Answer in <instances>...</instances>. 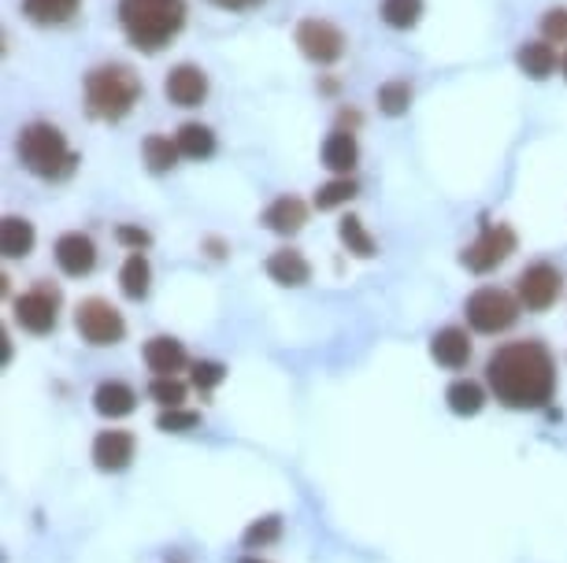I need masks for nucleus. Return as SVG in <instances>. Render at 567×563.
I'll list each match as a JSON object with an SVG mask.
<instances>
[{
  "instance_id": "15",
  "label": "nucleus",
  "mask_w": 567,
  "mask_h": 563,
  "mask_svg": "<svg viewBox=\"0 0 567 563\" xmlns=\"http://www.w3.org/2000/svg\"><path fill=\"white\" fill-rule=\"evenodd\" d=\"M431 359L445 371H464L471 364V337L464 326H442L431 337Z\"/></svg>"
},
{
  "instance_id": "39",
  "label": "nucleus",
  "mask_w": 567,
  "mask_h": 563,
  "mask_svg": "<svg viewBox=\"0 0 567 563\" xmlns=\"http://www.w3.org/2000/svg\"><path fill=\"white\" fill-rule=\"evenodd\" d=\"M564 79H567V56H564Z\"/></svg>"
},
{
  "instance_id": "12",
  "label": "nucleus",
  "mask_w": 567,
  "mask_h": 563,
  "mask_svg": "<svg viewBox=\"0 0 567 563\" xmlns=\"http://www.w3.org/2000/svg\"><path fill=\"white\" fill-rule=\"evenodd\" d=\"M134 452H137V438L131 430H101L93 438V463L97 471L104 475H120L126 467L134 463Z\"/></svg>"
},
{
  "instance_id": "27",
  "label": "nucleus",
  "mask_w": 567,
  "mask_h": 563,
  "mask_svg": "<svg viewBox=\"0 0 567 563\" xmlns=\"http://www.w3.org/2000/svg\"><path fill=\"white\" fill-rule=\"evenodd\" d=\"M142 153H145V164H148V171H153V175L171 171V167L178 164V156H182L178 142H171V137H164V134H148Z\"/></svg>"
},
{
  "instance_id": "34",
  "label": "nucleus",
  "mask_w": 567,
  "mask_h": 563,
  "mask_svg": "<svg viewBox=\"0 0 567 563\" xmlns=\"http://www.w3.org/2000/svg\"><path fill=\"white\" fill-rule=\"evenodd\" d=\"M223 378H227V364H219V359H197V364H189V382L200 393H212Z\"/></svg>"
},
{
  "instance_id": "17",
  "label": "nucleus",
  "mask_w": 567,
  "mask_h": 563,
  "mask_svg": "<svg viewBox=\"0 0 567 563\" xmlns=\"http://www.w3.org/2000/svg\"><path fill=\"white\" fill-rule=\"evenodd\" d=\"M134 408H137V393L120 378H109L93 389V411L101 419H126L134 416Z\"/></svg>"
},
{
  "instance_id": "4",
  "label": "nucleus",
  "mask_w": 567,
  "mask_h": 563,
  "mask_svg": "<svg viewBox=\"0 0 567 563\" xmlns=\"http://www.w3.org/2000/svg\"><path fill=\"white\" fill-rule=\"evenodd\" d=\"M16 153H19V164L34 178H45V183H63V178H71L74 167H79V156L71 153L68 137L52 123L23 126L16 142Z\"/></svg>"
},
{
  "instance_id": "2",
  "label": "nucleus",
  "mask_w": 567,
  "mask_h": 563,
  "mask_svg": "<svg viewBox=\"0 0 567 563\" xmlns=\"http://www.w3.org/2000/svg\"><path fill=\"white\" fill-rule=\"evenodd\" d=\"M120 27L137 52H159L186 27V0H120Z\"/></svg>"
},
{
  "instance_id": "23",
  "label": "nucleus",
  "mask_w": 567,
  "mask_h": 563,
  "mask_svg": "<svg viewBox=\"0 0 567 563\" xmlns=\"http://www.w3.org/2000/svg\"><path fill=\"white\" fill-rule=\"evenodd\" d=\"M82 0H23V15L38 27H63L79 15Z\"/></svg>"
},
{
  "instance_id": "21",
  "label": "nucleus",
  "mask_w": 567,
  "mask_h": 563,
  "mask_svg": "<svg viewBox=\"0 0 567 563\" xmlns=\"http://www.w3.org/2000/svg\"><path fill=\"white\" fill-rule=\"evenodd\" d=\"M445 405L453 416L471 419L486 408V389L478 386L475 378H456V382H449V389H445Z\"/></svg>"
},
{
  "instance_id": "22",
  "label": "nucleus",
  "mask_w": 567,
  "mask_h": 563,
  "mask_svg": "<svg viewBox=\"0 0 567 563\" xmlns=\"http://www.w3.org/2000/svg\"><path fill=\"white\" fill-rule=\"evenodd\" d=\"M120 290L126 301H145L153 290V263L145 260V252H131L120 268Z\"/></svg>"
},
{
  "instance_id": "20",
  "label": "nucleus",
  "mask_w": 567,
  "mask_h": 563,
  "mask_svg": "<svg viewBox=\"0 0 567 563\" xmlns=\"http://www.w3.org/2000/svg\"><path fill=\"white\" fill-rule=\"evenodd\" d=\"M360 164V145L357 137H352L349 131H334L323 142V167L327 171H334L338 178L341 175H352V167Z\"/></svg>"
},
{
  "instance_id": "7",
  "label": "nucleus",
  "mask_w": 567,
  "mask_h": 563,
  "mask_svg": "<svg viewBox=\"0 0 567 563\" xmlns=\"http://www.w3.org/2000/svg\"><path fill=\"white\" fill-rule=\"evenodd\" d=\"M512 252H516V230H512L508 222H486L483 233L460 252V263H464L471 274H489V271H497Z\"/></svg>"
},
{
  "instance_id": "35",
  "label": "nucleus",
  "mask_w": 567,
  "mask_h": 563,
  "mask_svg": "<svg viewBox=\"0 0 567 563\" xmlns=\"http://www.w3.org/2000/svg\"><path fill=\"white\" fill-rule=\"evenodd\" d=\"M115 241H120V246H126L131 252H145L148 246H153V233H148L145 227H131V222H120V227H115Z\"/></svg>"
},
{
  "instance_id": "25",
  "label": "nucleus",
  "mask_w": 567,
  "mask_h": 563,
  "mask_svg": "<svg viewBox=\"0 0 567 563\" xmlns=\"http://www.w3.org/2000/svg\"><path fill=\"white\" fill-rule=\"evenodd\" d=\"M338 238L341 246H346L357 260H374L379 257V246H374V238L368 233V227H363L360 216H346L338 222Z\"/></svg>"
},
{
  "instance_id": "30",
  "label": "nucleus",
  "mask_w": 567,
  "mask_h": 563,
  "mask_svg": "<svg viewBox=\"0 0 567 563\" xmlns=\"http://www.w3.org/2000/svg\"><path fill=\"white\" fill-rule=\"evenodd\" d=\"M423 15V0H382V19L393 30H412Z\"/></svg>"
},
{
  "instance_id": "19",
  "label": "nucleus",
  "mask_w": 567,
  "mask_h": 563,
  "mask_svg": "<svg viewBox=\"0 0 567 563\" xmlns=\"http://www.w3.org/2000/svg\"><path fill=\"white\" fill-rule=\"evenodd\" d=\"M38 246V230L34 222L23 219V216H8L4 222H0V249H4L8 260H23L30 257Z\"/></svg>"
},
{
  "instance_id": "38",
  "label": "nucleus",
  "mask_w": 567,
  "mask_h": 563,
  "mask_svg": "<svg viewBox=\"0 0 567 563\" xmlns=\"http://www.w3.org/2000/svg\"><path fill=\"white\" fill-rule=\"evenodd\" d=\"M238 563H267V560H260V556H241Z\"/></svg>"
},
{
  "instance_id": "13",
  "label": "nucleus",
  "mask_w": 567,
  "mask_h": 563,
  "mask_svg": "<svg viewBox=\"0 0 567 563\" xmlns=\"http://www.w3.org/2000/svg\"><path fill=\"white\" fill-rule=\"evenodd\" d=\"M164 93L175 108H200L208 97V74L194 63H178L164 79Z\"/></svg>"
},
{
  "instance_id": "24",
  "label": "nucleus",
  "mask_w": 567,
  "mask_h": 563,
  "mask_svg": "<svg viewBox=\"0 0 567 563\" xmlns=\"http://www.w3.org/2000/svg\"><path fill=\"white\" fill-rule=\"evenodd\" d=\"M516 63H519V71L527 74V79L545 82L556 71V52H553L549 41H527V45H519Z\"/></svg>"
},
{
  "instance_id": "36",
  "label": "nucleus",
  "mask_w": 567,
  "mask_h": 563,
  "mask_svg": "<svg viewBox=\"0 0 567 563\" xmlns=\"http://www.w3.org/2000/svg\"><path fill=\"white\" fill-rule=\"evenodd\" d=\"M542 34H545V41H567V8H553V12H545V19H542Z\"/></svg>"
},
{
  "instance_id": "33",
  "label": "nucleus",
  "mask_w": 567,
  "mask_h": 563,
  "mask_svg": "<svg viewBox=\"0 0 567 563\" xmlns=\"http://www.w3.org/2000/svg\"><path fill=\"white\" fill-rule=\"evenodd\" d=\"M200 427V411L194 408H159L156 416V430L164 434H189Z\"/></svg>"
},
{
  "instance_id": "5",
  "label": "nucleus",
  "mask_w": 567,
  "mask_h": 563,
  "mask_svg": "<svg viewBox=\"0 0 567 563\" xmlns=\"http://www.w3.org/2000/svg\"><path fill=\"white\" fill-rule=\"evenodd\" d=\"M519 296H512L508 290H497V285H483L464 301V315L467 326L475 334H505L519 323Z\"/></svg>"
},
{
  "instance_id": "10",
  "label": "nucleus",
  "mask_w": 567,
  "mask_h": 563,
  "mask_svg": "<svg viewBox=\"0 0 567 563\" xmlns=\"http://www.w3.org/2000/svg\"><path fill=\"white\" fill-rule=\"evenodd\" d=\"M297 49L319 67H327V63H338L341 52H346V34L327 19H301L297 23Z\"/></svg>"
},
{
  "instance_id": "9",
  "label": "nucleus",
  "mask_w": 567,
  "mask_h": 563,
  "mask_svg": "<svg viewBox=\"0 0 567 563\" xmlns=\"http://www.w3.org/2000/svg\"><path fill=\"white\" fill-rule=\"evenodd\" d=\"M560 290H564L560 271H556L553 263H545V260L523 268L519 279H516V296H519V304L527 307V312H549V307L556 304V296H560Z\"/></svg>"
},
{
  "instance_id": "32",
  "label": "nucleus",
  "mask_w": 567,
  "mask_h": 563,
  "mask_svg": "<svg viewBox=\"0 0 567 563\" xmlns=\"http://www.w3.org/2000/svg\"><path fill=\"white\" fill-rule=\"evenodd\" d=\"M186 393H189V386H186V382H182L178 375H171V378H153V382H148V397H153L159 408H182Z\"/></svg>"
},
{
  "instance_id": "28",
  "label": "nucleus",
  "mask_w": 567,
  "mask_h": 563,
  "mask_svg": "<svg viewBox=\"0 0 567 563\" xmlns=\"http://www.w3.org/2000/svg\"><path fill=\"white\" fill-rule=\"evenodd\" d=\"M360 194V186H357V178L352 175H341V178H330V183H323L316 189V208L319 211H334L341 205H349L352 197Z\"/></svg>"
},
{
  "instance_id": "29",
  "label": "nucleus",
  "mask_w": 567,
  "mask_h": 563,
  "mask_svg": "<svg viewBox=\"0 0 567 563\" xmlns=\"http://www.w3.org/2000/svg\"><path fill=\"white\" fill-rule=\"evenodd\" d=\"M278 538H282V515L271 512V515L252 519V523L245 526L241 545H245V549H267V545H275Z\"/></svg>"
},
{
  "instance_id": "31",
  "label": "nucleus",
  "mask_w": 567,
  "mask_h": 563,
  "mask_svg": "<svg viewBox=\"0 0 567 563\" xmlns=\"http://www.w3.org/2000/svg\"><path fill=\"white\" fill-rule=\"evenodd\" d=\"M412 108V86L404 79H393L379 90V112L382 115H404Z\"/></svg>"
},
{
  "instance_id": "16",
  "label": "nucleus",
  "mask_w": 567,
  "mask_h": 563,
  "mask_svg": "<svg viewBox=\"0 0 567 563\" xmlns=\"http://www.w3.org/2000/svg\"><path fill=\"white\" fill-rule=\"evenodd\" d=\"M260 222L271 233H282V238H290V233L297 230H305V222H308V205L301 197H293V194H286V197H275L271 205L264 208V216Z\"/></svg>"
},
{
  "instance_id": "26",
  "label": "nucleus",
  "mask_w": 567,
  "mask_h": 563,
  "mask_svg": "<svg viewBox=\"0 0 567 563\" xmlns=\"http://www.w3.org/2000/svg\"><path fill=\"white\" fill-rule=\"evenodd\" d=\"M175 142H178V153H182V156H189V159H208L212 153H216V134H212L205 123H186V126H178Z\"/></svg>"
},
{
  "instance_id": "8",
  "label": "nucleus",
  "mask_w": 567,
  "mask_h": 563,
  "mask_svg": "<svg viewBox=\"0 0 567 563\" xmlns=\"http://www.w3.org/2000/svg\"><path fill=\"white\" fill-rule=\"evenodd\" d=\"M12 312H16V323L23 326V331L45 337V334L56 331V323H60V293L41 282V285H34V290L16 296Z\"/></svg>"
},
{
  "instance_id": "11",
  "label": "nucleus",
  "mask_w": 567,
  "mask_h": 563,
  "mask_svg": "<svg viewBox=\"0 0 567 563\" xmlns=\"http://www.w3.org/2000/svg\"><path fill=\"white\" fill-rule=\"evenodd\" d=\"M52 260H56V268L68 274V279H85V274H93V268H97V246H93L90 233L68 230V233H60L56 246H52Z\"/></svg>"
},
{
  "instance_id": "37",
  "label": "nucleus",
  "mask_w": 567,
  "mask_h": 563,
  "mask_svg": "<svg viewBox=\"0 0 567 563\" xmlns=\"http://www.w3.org/2000/svg\"><path fill=\"white\" fill-rule=\"evenodd\" d=\"M216 8H223V12H245V8L260 4V0H212Z\"/></svg>"
},
{
  "instance_id": "14",
  "label": "nucleus",
  "mask_w": 567,
  "mask_h": 563,
  "mask_svg": "<svg viewBox=\"0 0 567 563\" xmlns=\"http://www.w3.org/2000/svg\"><path fill=\"white\" fill-rule=\"evenodd\" d=\"M142 356H145V367L153 371V378H171V375H178V371L189 367L186 345H182L178 337H171V334L148 337L145 348H142Z\"/></svg>"
},
{
  "instance_id": "3",
  "label": "nucleus",
  "mask_w": 567,
  "mask_h": 563,
  "mask_svg": "<svg viewBox=\"0 0 567 563\" xmlns=\"http://www.w3.org/2000/svg\"><path fill=\"white\" fill-rule=\"evenodd\" d=\"M142 97V79L126 63H101L85 74V112L101 123H120Z\"/></svg>"
},
{
  "instance_id": "6",
  "label": "nucleus",
  "mask_w": 567,
  "mask_h": 563,
  "mask_svg": "<svg viewBox=\"0 0 567 563\" xmlns=\"http://www.w3.org/2000/svg\"><path fill=\"white\" fill-rule=\"evenodd\" d=\"M74 331L82 334L85 345L93 348H109L120 345L126 337V319L112 301L104 296H85V301L74 307Z\"/></svg>"
},
{
  "instance_id": "18",
  "label": "nucleus",
  "mask_w": 567,
  "mask_h": 563,
  "mask_svg": "<svg viewBox=\"0 0 567 563\" xmlns=\"http://www.w3.org/2000/svg\"><path fill=\"white\" fill-rule=\"evenodd\" d=\"M267 274H271V282L286 285V290H301V285L312 282V263L297 249H278L267 257Z\"/></svg>"
},
{
  "instance_id": "1",
  "label": "nucleus",
  "mask_w": 567,
  "mask_h": 563,
  "mask_svg": "<svg viewBox=\"0 0 567 563\" xmlns=\"http://www.w3.org/2000/svg\"><path fill=\"white\" fill-rule=\"evenodd\" d=\"M486 386L512 411H542L556 397V356L538 337L508 342L489 353Z\"/></svg>"
}]
</instances>
